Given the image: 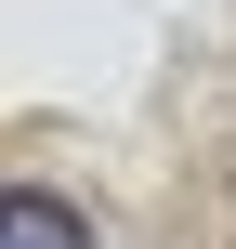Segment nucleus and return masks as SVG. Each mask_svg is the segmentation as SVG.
<instances>
[{
	"label": "nucleus",
	"instance_id": "1",
	"mask_svg": "<svg viewBox=\"0 0 236 249\" xmlns=\"http://www.w3.org/2000/svg\"><path fill=\"white\" fill-rule=\"evenodd\" d=\"M0 249H92V210H66L53 184H13L0 197Z\"/></svg>",
	"mask_w": 236,
	"mask_h": 249
}]
</instances>
